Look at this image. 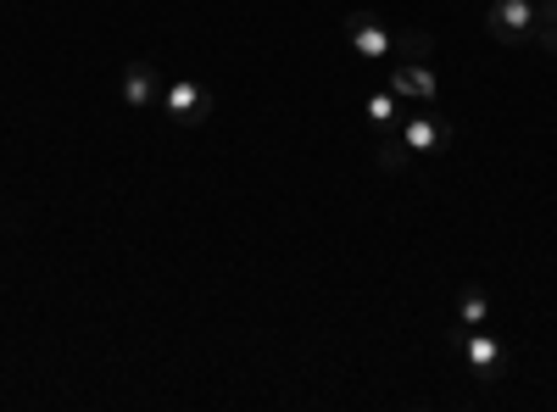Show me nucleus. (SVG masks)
Masks as SVG:
<instances>
[{"instance_id": "obj_6", "label": "nucleus", "mask_w": 557, "mask_h": 412, "mask_svg": "<svg viewBox=\"0 0 557 412\" xmlns=\"http://www.w3.org/2000/svg\"><path fill=\"white\" fill-rule=\"evenodd\" d=\"M346 39H351V51L368 57V62H391V28L374 17V12H351L346 17Z\"/></svg>"}, {"instance_id": "obj_3", "label": "nucleus", "mask_w": 557, "mask_h": 412, "mask_svg": "<svg viewBox=\"0 0 557 412\" xmlns=\"http://www.w3.org/2000/svg\"><path fill=\"white\" fill-rule=\"evenodd\" d=\"M457 351H462V362H469L474 379H496L507 369V351H502V340L485 324L480 329H457Z\"/></svg>"}, {"instance_id": "obj_1", "label": "nucleus", "mask_w": 557, "mask_h": 412, "mask_svg": "<svg viewBox=\"0 0 557 412\" xmlns=\"http://www.w3.org/2000/svg\"><path fill=\"white\" fill-rule=\"evenodd\" d=\"M485 34L496 45H530V34H535V0H491V7H485Z\"/></svg>"}, {"instance_id": "obj_8", "label": "nucleus", "mask_w": 557, "mask_h": 412, "mask_svg": "<svg viewBox=\"0 0 557 412\" xmlns=\"http://www.w3.org/2000/svg\"><path fill=\"white\" fill-rule=\"evenodd\" d=\"M123 101L128 107H157V73H151V62H128L123 67Z\"/></svg>"}, {"instance_id": "obj_9", "label": "nucleus", "mask_w": 557, "mask_h": 412, "mask_svg": "<svg viewBox=\"0 0 557 412\" xmlns=\"http://www.w3.org/2000/svg\"><path fill=\"white\" fill-rule=\"evenodd\" d=\"M485 317H491V296H485L480 285H469V290L457 296V324H462V329H480Z\"/></svg>"}, {"instance_id": "obj_7", "label": "nucleus", "mask_w": 557, "mask_h": 412, "mask_svg": "<svg viewBox=\"0 0 557 412\" xmlns=\"http://www.w3.org/2000/svg\"><path fill=\"white\" fill-rule=\"evenodd\" d=\"M430 57H435L430 28H396L391 34V62H430Z\"/></svg>"}, {"instance_id": "obj_10", "label": "nucleus", "mask_w": 557, "mask_h": 412, "mask_svg": "<svg viewBox=\"0 0 557 412\" xmlns=\"http://www.w3.org/2000/svg\"><path fill=\"white\" fill-rule=\"evenodd\" d=\"M396 112H401V107H396L391 89H374V96H368V117H374L380 128H391V123H396Z\"/></svg>"}, {"instance_id": "obj_11", "label": "nucleus", "mask_w": 557, "mask_h": 412, "mask_svg": "<svg viewBox=\"0 0 557 412\" xmlns=\"http://www.w3.org/2000/svg\"><path fill=\"white\" fill-rule=\"evenodd\" d=\"M407 157H412V151H407L401 140H385V146H380V167H385V173H401Z\"/></svg>"}, {"instance_id": "obj_5", "label": "nucleus", "mask_w": 557, "mask_h": 412, "mask_svg": "<svg viewBox=\"0 0 557 412\" xmlns=\"http://www.w3.org/2000/svg\"><path fill=\"white\" fill-rule=\"evenodd\" d=\"M451 123L446 117H424V112H418V117H407L401 123V146L412 151V157H441L446 146H451Z\"/></svg>"}, {"instance_id": "obj_2", "label": "nucleus", "mask_w": 557, "mask_h": 412, "mask_svg": "<svg viewBox=\"0 0 557 412\" xmlns=\"http://www.w3.org/2000/svg\"><path fill=\"white\" fill-rule=\"evenodd\" d=\"M162 112H168L178 128H196V123L212 117V89H201V84H190V78H173V84L162 89Z\"/></svg>"}, {"instance_id": "obj_4", "label": "nucleus", "mask_w": 557, "mask_h": 412, "mask_svg": "<svg viewBox=\"0 0 557 412\" xmlns=\"http://www.w3.org/2000/svg\"><path fill=\"white\" fill-rule=\"evenodd\" d=\"M391 96L396 101H418V107H435L441 101V78L424 62H391Z\"/></svg>"}]
</instances>
